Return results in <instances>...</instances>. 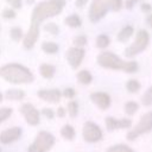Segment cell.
<instances>
[{"instance_id":"obj_1","label":"cell","mask_w":152,"mask_h":152,"mask_svg":"<svg viewBox=\"0 0 152 152\" xmlns=\"http://www.w3.org/2000/svg\"><path fill=\"white\" fill-rule=\"evenodd\" d=\"M65 4V0H45L34 6L31 14L30 28L25 38L23 39V46L26 50H31L34 46L36 42L38 40L40 24L45 19L59 14L63 11Z\"/></svg>"},{"instance_id":"obj_2","label":"cell","mask_w":152,"mask_h":152,"mask_svg":"<svg viewBox=\"0 0 152 152\" xmlns=\"http://www.w3.org/2000/svg\"><path fill=\"white\" fill-rule=\"evenodd\" d=\"M0 77L13 84L31 83L34 80L32 71L19 63H7L0 68Z\"/></svg>"},{"instance_id":"obj_3","label":"cell","mask_w":152,"mask_h":152,"mask_svg":"<svg viewBox=\"0 0 152 152\" xmlns=\"http://www.w3.org/2000/svg\"><path fill=\"white\" fill-rule=\"evenodd\" d=\"M97 63L106 69L124 70L126 72H135L138 70V63L135 61H122L118 55L110 51H103L97 56Z\"/></svg>"},{"instance_id":"obj_4","label":"cell","mask_w":152,"mask_h":152,"mask_svg":"<svg viewBox=\"0 0 152 152\" xmlns=\"http://www.w3.org/2000/svg\"><path fill=\"white\" fill-rule=\"evenodd\" d=\"M122 6V0H93L88 17L91 23H97L101 20L109 10L119 11Z\"/></svg>"},{"instance_id":"obj_5","label":"cell","mask_w":152,"mask_h":152,"mask_svg":"<svg viewBox=\"0 0 152 152\" xmlns=\"http://www.w3.org/2000/svg\"><path fill=\"white\" fill-rule=\"evenodd\" d=\"M55 144V137L46 131H40L33 142L28 146L27 152H49Z\"/></svg>"},{"instance_id":"obj_6","label":"cell","mask_w":152,"mask_h":152,"mask_svg":"<svg viewBox=\"0 0 152 152\" xmlns=\"http://www.w3.org/2000/svg\"><path fill=\"white\" fill-rule=\"evenodd\" d=\"M151 131H152V112H147V113L141 115V118H140L139 122L137 124V126L133 129H131L127 133L126 137H127V139L129 141H133L139 135L148 133Z\"/></svg>"},{"instance_id":"obj_7","label":"cell","mask_w":152,"mask_h":152,"mask_svg":"<svg viewBox=\"0 0 152 152\" xmlns=\"http://www.w3.org/2000/svg\"><path fill=\"white\" fill-rule=\"evenodd\" d=\"M150 36L145 30H139L135 37V40L133 44H131L126 50H125V56L126 57H133L141 51H144L148 44Z\"/></svg>"},{"instance_id":"obj_8","label":"cell","mask_w":152,"mask_h":152,"mask_svg":"<svg viewBox=\"0 0 152 152\" xmlns=\"http://www.w3.org/2000/svg\"><path fill=\"white\" fill-rule=\"evenodd\" d=\"M82 135L87 142H97L102 139L103 133L102 129L99 127V125H96L93 121H87L83 125Z\"/></svg>"},{"instance_id":"obj_9","label":"cell","mask_w":152,"mask_h":152,"mask_svg":"<svg viewBox=\"0 0 152 152\" xmlns=\"http://www.w3.org/2000/svg\"><path fill=\"white\" fill-rule=\"evenodd\" d=\"M20 113L25 118L26 122L31 126H37L40 121V113L31 103H24L20 107Z\"/></svg>"},{"instance_id":"obj_10","label":"cell","mask_w":152,"mask_h":152,"mask_svg":"<svg viewBox=\"0 0 152 152\" xmlns=\"http://www.w3.org/2000/svg\"><path fill=\"white\" fill-rule=\"evenodd\" d=\"M84 55H86V51L83 48H70L66 53H65V57H66V61L68 63L70 64V66L72 69H76L81 65L83 58H84Z\"/></svg>"},{"instance_id":"obj_11","label":"cell","mask_w":152,"mask_h":152,"mask_svg":"<svg viewBox=\"0 0 152 152\" xmlns=\"http://www.w3.org/2000/svg\"><path fill=\"white\" fill-rule=\"evenodd\" d=\"M38 97L42 99L43 101L46 102H51V103H57L59 102L61 97H62V93L59 89H40L37 93Z\"/></svg>"},{"instance_id":"obj_12","label":"cell","mask_w":152,"mask_h":152,"mask_svg":"<svg viewBox=\"0 0 152 152\" xmlns=\"http://www.w3.org/2000/svg\"><path fill=\"white\" fill-rule=\"evenodd\" d=\"M21 135V128L20 127H11L0 133V142L1 144H11L13 141H17Z\"/></svg>"},{"instance_id":"obj_13","label":"cell","mask_w":152,"mask_h":152,"mask_svg":"<svg viewBox=\"0 0 152 152\" xmlns=\"http://www.w3.org/2000/svg\"><path fill=\"white\" fill-rule=\"evenodd\" d=\"M90 100L102 110L107 109L110 106V96L103 91H96L90 94Z\"/></svg>"},{"instance_id":"obj_14","label":"cell","mask_w":152,"mask_h":152,"mask_svg":"<svg viewBox=\"0 0 152 152\" xmlns=\"http://www.w3.org/2000/svg\"><path fill=\"white\" fill-rule=\"evenodd\" d=\"M132 126V121L129 119H115L113 116L106 118V127L108 131H114L118 128H129Z\"/></svg>"},{"instance_id":"obj_15","label":"cell","mask_w":152,"mask_h":152,"mask_svg":"<svg viewBox=\"0 0 152 152\" xmlns=\"http://www.w3.org/2000/svg\"><path fill=\"white\" fill-rule=\"evenodd\" d=\"M5 97H6L7 100L19 101V100H23V99L25 97V91L21 90V89H17V88L8 89V90H6V93H5Z\"/></svg>"},{"instance_id":"obj_16","label":"cell","mask_w":152,"mask_h":152,"mask_svg":"<svg viewBox=\"0 0 152 152\" xmlns=\"http://www.w3.org/2000/svg\"><path fill=\"white\" fill-rule=\"evenodd\" d=\"M39 72L44 78H52L55 72H56V68L52 64H48V63H43L39 66Z\"/></svg>"},{"instance_id":"obj_17","label":"cell","mask_w":152,"mask_h":152,"mask_svg":"<svg viewBox=\"0 0 152 152\" xmlns=\"http://www.w3.org/2000/svg\"><path fill=\"white\" fill-rule=\"evenodd\" d=\"M133 34V27L131 25H127L121 28V31L118 33V40L121 43H125L128 40V38Z\"/></svg>"},{"instance_id":"obj_18","label":"cell","mask_w":152,"mask_h":152,"mask_svg":"<svg viewBox=\"0 0 152 152\" xmlns=\"http://www.w3.org/2000/svg\"><path fill=\"white\" fill-rule=\"evenodd\" d=\"M64 24L70 27H80L82 25V20L78 14H70L64 19Z\"/></svg>"},{"instance_id":"obj_19","label":"cell","mask_w":152,"mask_h":152,"mask_svg":"<svg viewBox=\"0 0 152 152\" xmlns=\"http://www.w3.org/2000/svg\"><path fill=\"white\" fill-rule=\"evenodd\" d=\"M75 134H76L75 128L71 125H64L61 128V135L66 140H72L75 138Z\"/></svg>"},{"instance_id":"obj_20","label":"cell","mask_w":152,"mask_h":152,"mask_svg":"<svg viewBox=\"0 0 152 152\" xmlns=\"http://www.w3.org/2000/svg\"><path fill=\"white\" fill-rule=\"evenodd\" d=\"M42 50L49 55H53V53L58 52L59 46H58V44H56L53 42H43L42 43Z\"/></svg>"},{"instance_id":"obj_21","label":"cell","mask_w":152,"mask_h":152,"mask_svg":"<svg viewBox=\"0 0 152 152\" xmlns=\"http://www.w3.org/2000/svg\"><path fill=\"white\" fill-rule=\"evenodd\" d=\"M76 76H77L78 82L82 83V84H89V83L93 81V75L90 74V71H88V70H86V69L78 71V74H77Z\"/></svg>"},{"instance_id":"obj_22","label":"cell","mask_w":152,"mask_h":152,"mask_svg":"<svg viewBox=\"0 0 152 152\" xmlns=\"http://www.w3.org/2000/svg\"><path fill=\"white\" fill-rule=\"evenodd\" d=\"M106 152H135L133 148H131L128 145L125 144H116L107 148Z\"/></svg>"},{"instance_id":"obj_23","label":"cell","mask_w":152,"mask_h":152,"mask_svg":"<svg viewBox=\"0 0 152 152\" xmlns=\"http://www.w3.org/2000/svg\"><path fill=\"white\" fill-rule=\"evenodd\" d=\"M109 43H110L109 37L106 36V34H100V36H97V38H96V46H97L99 49H104V48H107V46L109 45Z\"/></svg>"},{"instance_id":"obj_24","label":"cell","mask_w":152,"mask_h":152,"mask_svg":"<svg viewBox=\"0 0 152 152\" xmlns=\"http://www.w3.org/2000/svg\"><path fill=\"white\" fill-rule=\"evenodd\" d=\"M138 109H139V104L137 102H134V101H128L125 104V112L128 115H133Z\"/></svg>"},{"instance_id":"obj_25","label":"cell","mask_w":152,"mask_h":152,"mask_svg":"<svg viewBox=\"0 0 152 152\" xmlns=\"http://www.w3.org/2000/svg\"><path fill=\"white\" fill-rule=\"evenodd\" d=\"M141 103L146 107L152 106V87H150L141 97Z\"/></svg>"},{"instance_id":"obj_26","label":"cell","mask_w":152,"mask_h":152,"mask_svg":"<svg viewBox=\"0 0 152 152\" xmlns=\"http://www.w3.org/2000/svg\"><path fill=\"white\" fill-rule=\"evenodd\" d=\"M126 88L129 93H137L140 89V83L137 80H129L126 83Z\"/></svg>"},{"instance_id":"obj_27","label":"cell","mask_w":152,"mask_h":152,"mask_svg":"<svg viewBox=\"0 0 152 152\" xmlns=\"http://www.w3.org/2000/svg\"><path fill=\"white\" fill-rule=\"evenodd\" d=\"M10 36L14 42H19L23 38V31L20 27H12L10 31Z\"/></svg>"},{"instance_id":"obj_28","label":"cell","mask_w":152,"mask_h":152,"mask_svg":"<svg viewBox=\"0 0 152 152\" xmlns=\"http://www.w3.org/2000/svg\"><path fill=\"white\" fill-rule=\"evenodd\" d=\"M13 113V109L10 107H2L0 108V124L4 122L5 120H7Z\"/></svg>"},{"instance_id":"obj_29","label":"cell","mask_w":152,"mask_h":152,"mask_svg":"<svg viewBox=\"0 0 152 152\" xmlns=\"http://www.w3.org/2000/svg\"><path fill=\"white\" fill-rule=\"evenodd\" d=\"M68 113L71 118H75L78 113V104L76 101H70L68 103Z\"/></svg>"},{"instance_id":"obj_30","label":"cell","mask_w":152,"mask_h":152,"mask_svg":"<svg viewBox=\"0 0 152 152\" xmlns=\"http://www.w3.org/2000/svg\"><path fill=\"white\" fill-rule=\"evenodd\" d=\"M44 28H45L46 32H49V33H51V34H53V36H56V34L59 33V27H58V25L55 24V23H48V24L44 26Z\"/></svg>"},{"instance_id":"obj_31","label":"cell","mask_w":152,"mask_h":152,"mask_svg":"<svg viewBox=\"0 0 152 152\" xmlns=\"http://www.w3.org/2000/svg\"><path fill=\"white\" fill-rule=\"evenodd\" d=\"M87 37L86 36H77V37H75L74 38V40H72V43H74V45L76 46V48H83L86 44H87Z\"/></svg>"},{"instance_id":"obj_32","label":"cell","mask_w":152,"mask_h":152,"mask_svg":"<svg viewBox=\"0 0 152 152\" xmlns=\"http://www.w3.org/2000/svg\"><path fill=\"white\" fill-rule=\"evenodd\" d=\"M15 15H17V13L12 8H5L2 11V18H5V19H13V18H15Z\"/></svg>"},{"instance_id":"obj_33","label":"cell","mask_w":152,"mask_h":152,"mask_svg":"<svg viewBox=\"0 0 152 152\" xmlns=\"http://www.w3.org/2000/svg\"><path fill=\"white\" fill-rule=\"evenodd\" d=\"M62 95L65 96V97H68V99H72V97L76 95V91H75L74 88H65V89L63 90Z\"/></svg>"},{"instance_id":"obj_34","label":"cell","mask_w":152,"mask_h":152,"mask_svg":"<svg viewBox=\"0 0 152 152\" xmlns=\"http://www.w3.org/2000/svg\"><path fill=\"white\" fill-rule=\"evenodd\" d=\"M42 114H43L45 118H48V119H53V118H55V112H53V109H51V108H43V109H42Z\"/></svg>"},{"instance_id":"obj_35","label":"cell","mask_w":152,"mask_h":152,"mask_svg":"<svg viewBox=\"0 0 152 152\" xmlns=\"http://www.w3.org/2000/svg\"><path fill=\"white\" fill-rule=\"evenodd\" d=\"M6 2L10 4L12 8H15V10L21 8V0H6Z\"/></svg>"},{"instance_id":"obj_36","label":"cell","mask_w":152,"mask_h":152,"mask_svg":"<svg viewBox=\"0 0 152 152\" xmlns=\"http://www.w3.org/2000/svg\"><path fill=\"white\" fill-rule=\"evenodd\" d=\"M138 1H139V0H126V8H127V10H132L133 6H134Z\"/></svg>"},{"instance_id":"obj_37","label":"cell","mask_w":152,"mask_h":152,"mask_svg":"<svg viewBox=\"0 0 152 152\" xmlns=\"http://www.w3.org/2000/svg\"><path fill=\"white\" fill-rule=\"evenodd\" d=\"M140 8H141V11H142V12H150V11L152 10V7H151V5H150V4H146V2H144V4H141V6H140Z\"/></svg>"},{"instance_id":"obj_38","label":"cell","mask_w":152,"mask_h":152,"mask_svg":"<svg viewBox=\"0 0 152 152\" xmlns=\"http://www.w3.org/2000/svg\"><path fill=\"white\" fill-rule=\"evenodd\" d=\"M87 2H88V0H76V1H75V6L78 7V8H81V7H83Z\"/></svg>"},{"instance_id":"obj_39","label":"cell","mask_w":152,"mask_h":152,"mask_svg":"<svg viewBox=\"0 0 152 152\" xmlns=\"http://www.w3.org/2000/svg\"><path fill=\"white\" fill-rule=\"evenodd\" d=\"M64 115H65V109H64L63 107H58V108H57V116L63 118Z\"/></svg>"},{"instance_id":"obj_40","label":"cell","mask_w":152,"mask_h":152,"mask_svg":"<svg viewBox=\"0 0 152 152\" xmlns=\"http://www.w3.org/2000/svg\"><path fill=\"white\" fill-rule=\"evenodd\" d=\"M146 23L152 27V14H150V15L146 18Z\"/></svg>"},{"instance_id":"obj_41","label":"cell","mask_w":152,"mask_h":152,"mask_svg":"<svg viewBox=\"0 0 152 152\" xmlns=\"http://www.w3.org/2000/svg\"><path fill=\"white\" fill-rule=\"evenodd\" d=\"M2 99H4V95H2V94H1V93H0V102H1V101H2Z\"/></svg>"},{"instance_id":"obj_42","label":"cell","mask_w":152,"mask_h":152,"mask_svg":"<svg viewBox=\"0 0 152 152\" xmlns=\"http://www.w3.org/2000/svg\"><path fill=\"white\" fill-rule=\"evenodd\" d=\"M33 2V0H27V4H32Z\"/></svg>"}]
</instances>
